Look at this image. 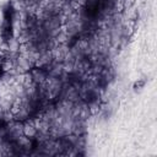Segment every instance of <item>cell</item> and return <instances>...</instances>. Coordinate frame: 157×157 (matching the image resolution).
<instances>
[{"mask_svg": "<svg viewBox=\"0 0 157 157\" xmlns=\"http://www.w3.org/2000/svg\"><path fill=\"white\" fill-rule=\"evenodd\" d=\"M37 132H38V129H37V125L34 124V121L29 120V119L26 120L25 124L22 125V134H23V136H26L28 139H32V137H34L37 135Z\"/></svg>", "mask_w": 157, "mask_h": 157, "instance_id": "6da1fadb", "label": "cell"}, {"mask_svg": "<svg viewBox=\"0 0 157 157\" xmlns=\"http://www.w3.org/2000/svg\"><path fill=\"white\" fill-rule=\"evenodd\" d=\"M29 72H31V78L36 83H42L47 78V74L42 67H33L29 70Z\"/></svg>", "mask_w": 157, "mask_h": 157, "instance_id": "7a4b0ae2", "label": "cell"}, {"mask_svg": "<svg viewBox=\"0 0 157 157\" xmlns=\"http://www.w3.org/2000/svg\"><path fill=\"white\" fill-rule=\"evenodd\" d=\"M145 85H146V81L145 80H136L134 83H132V88H134V91L135 92H140L144 87H145Z\"/></svg>", "mask_w": 157, "mask_h": 157, "instance_id": "3957f363", "label": "cell"}]
</instances>
